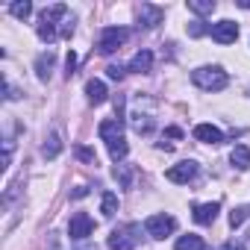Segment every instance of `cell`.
<instances>
[{
    "label": "cell",
    "instance_id": "6da1fadb",
    "mask_svg": "<svg viewBox=\"0 0 250 250\" xmlns=\"http://www.w3.org/2000/svg\"><path fill=\"white\" fill-rule=\"evenodd\" d=\"M191 83L203 91H224L229 77L221 65H203V68H194L191 71Z\"/></svg>",
    "mask_w": 250,
    "mask_h": 250
},
{
    "label": "cell",
    "instance_id": "7a4b0ae2",
    "mask_svg": "<svg viewBox=\"0 0 250 250\" xmlns=\"http://www.w3.org/2000/svg\"><path fill=\"white\" fill-rule=\"evenodd\" d=\"M153 109H156V103L150 100V97H145V94H139L136 97V106L130 109V124H133V130L139 133V136H147L150 130H153Z\"/></svg>",
    "mask_w": 250,
    "mask_h": 250
},
{
    "label": "cell",
    "instance_id": "3957f363",
    "mask_svg": "<svg viewBox=\"0 0 250 250\" xmlns=\"http://www.w3.org/2000/svg\"><path fill=\"white\" fill-rule=\"evenodd\" d=\"M68 18V6L65 3H53V6H47L44 12H42V18H39V39L42 42H56V36H59V30H56V21H65Z\"/></svg>",
    "mask_w": 250,
    "mask_h": 250
},
{
    "label": "cell",
    "instance_id": "277c9868",
    "mask_svg": "<svg viewBox=\"0 0 250 250\" xmlns=\"http://www.w3.org/2000/svg\"><path fill=\"white\" fill-rule=\"evenodd\" d=\"M139 241H142V224H124L112 229L109 250H136Z\"/></svg>",
    "mask_w": 250,
    "mask_h": 250
},
{
    "label": "cell",
    "instance_id": "5b68a950",
    "mask_svg": "<svg viewBox=\"0 0 250 250\" xmlns=\"http://www.w3.org/2000/svg\"><path fill=\"white\" fill-rule=\"evenodd\" d=\"M130 39V30H124V27H103L100 33V42H97V50L103 56H112L115 50H121V44Z\"/></svg>",
    "mask_w": 250,
    "mask_h": 250
},
{
    "label": "cell",
    "instance_id": "8992f818",
    "mask_svg": "<svg viewBox=\"0 0 250 250\" xmlns=\"http://www.w3.org/2000/svg\"><path fill=\"white\" fill-rule=\"evenodd\" d=\"M174 229H177V218H174V215H165V212L150 215V218L145 221V232H147L150 238H165V235H171Z\"/></svg>",
    "mask_w": 250,
    "mask_h": 250
},
{
    "label": "cell",
    "instance_id": "52a82bcc",
    "mask_svg": "<svg viewBox=\"0 0 250 250\" xmlns=\"http://www.w3.org/2000/svg\"><path fill=\"white\" fill-rule=\"evenodd\" d=\"M91 232H94V218L88 212H74L71 221H68V235L74 241H85Z\"/></svg>",
    "mask_w": 250,
    "mask_h": 250
},
{
    "label": "cell",
    "instance_id": "ba28073f",
    "mask_svg": "<svg viewBox=\"0 0 250 250\" xmlns=\"http://www.w3.org/2000/svg\"><path fill=\"white\" fill-rule=\"evenodd\" d=\"M194 177H197V162H194V159L177 162L174 168L165 171V180H171V183H177V186H186V183H191Z\"/></svg>",
    "mask_w": 250,
    "mask_h": 250
},
{
    "label": "cell",
    "instance_id": "9c48e42d",
    "mask_svg": "<svg viewBox=\"0 0 250 250\" xmlns=\"http://www.w3.org/2000/svg\"><path fill=\"white\" fill-rule=\"evenodd\" d=\"M136 15H139V24H145L147 30H153V27H159V24H162L165 9H162V6H156V3H142V6L136 9Z\"/></svg>",
    "mask_w": 250,
    "mask_h": 250
},
{
    "label": "cell",
    "instance_id": "30bf717a",
    "mask_svg": "<svg viewBox=\"0 0 250 250\" xmlns=\"http://www.w3.org/2000/svg\"><path fill=\"white\" fill-rule=\"evenodd\" d=\"M218 44H232L235 39H238V24L235 21H218V24H212V33H209Z\"/></svg>",
    "mask_w": 250,
    "mask_h": 250
},
{
    "label": "cell",
    "instance_id": "8fae6325",
    "mask_svg": "<svg viewBox=\"0 0 250 250\" xmlns=\"http://www.w3.org/2000/svg\"><path fill=\"white\" fill-rule=\"evenodd\" d=\"M97 136H100L103 142L121 139V136H124V121H118V118H106V121H100V127H97Z\"/></svg>",
    "mask_w": 250,
    "mask_h": 250
},
{
    "label": "cell",
    "instance_id": "7c38bea8",
    "mask_svg": "<svg viewBox=\"0 0 250 250\" xmlns=\"http://www.w3.org/2000/svg\"><path fill=\"white\" fill-rule=\"evenodd\" d=\"M218 212H221V203H197L194 206V221L197 224H203V227H209V224H215V218H218Z\"/></svg>",
    "mask_w": 250,
    "mask_h": 250
},
{
    "label": "cell",
    "instance_id": "4fadbf2b",
    "mask_svg": "<svg viewBox=\"0 0 250 250\" xmlns=\"http://www.w3.org/2000/svg\"><path fill=\"white\" fill-rule=\"evenodd\" d=\"M194 139L203 142V145H221L224 133L218 127H212V124H197V127H194Z\"/></svg>",
    "mask_w": 250,
    "mask_h": 250
},
{
    "label": "cell",
    "instance_id": "5bb4252c",
    "mask_svg": "<svg viewBox=\"0 0 250 250\" xmlns=\"http://www.w3.org/2000/svg\"><path fill=\"white\" fill-rule=\"evenodd\" d=\"M130 71H133V74H150V71H153V53H150V50H139V53L130 59Z\"/></svg>",
    "mask_w": 250,
    "mask_h": 250
},
{
    "label": "cell",
    "instance_id": "9a60e30c",
    "mask_svg": "<svg viewBox=\"0 0 250 250\" xmlns=\"http://www.w3.org/2000/svg\"><path fill=\"white\" fill-rule=\"evenodd\" d=\"M53 65H56V56H53L50 50H47V53H39V59H36V74H39V80H42V83H47V80H50Z\"/></svg>",
    "mask_w": 250,
    "mask_h": 250
},
{
    "label": "cell",
    "instance_id": "2e32d148",
    "mask_svg": "<svg viewBox=\"0 0 250 250\" xmlns=\"http://www.w3.org/2000/svg\"><path fill=\"white\" fill-rule=\"evenodd\" d=\"M85 97H88V103H103L106 100V83L103 80H88L85 83Z\"/></svg>",
    "mask_w": 250,
    "mask_h": 250
},
{
    "label": "cell",
    "instance_id": "e0dca14e",
    "mask_svg": "<svg viewBox=\"0 0 250 250\" xmlns=\"http://www.w3.org/2000/svg\"><path fill=\"white\" fill-rule=\"evenodd\" d=\"M59 153H62V139H59V133L53 130V133L44 139V145H42V156H44V159H56Z\"/></svg>",
    "mask_w": 250,
    "mask_h": 250
},
{
    "label": "cell",
    "instance_id": "ac0fdd59",
    "mask_svg": "<svg viewBox=\"0 0 250 250\" xmlns=\"http://www.w3.org/2000/svg\"><path fill=\"white\" fill-rule=\"evenodd\" d=\"M229 162H232L238 171H247V168H250V147H247V145H235L232 153H229Z\"/></svg>",
    "mask_w": 250,
    "mask_h": 250
},
{
    "label": "cell",
    "instance_id": "d6986e66",
    "mask_svg": "<svg viewBox=\"0 0 250 250\" xmlns=\"http://www.w3.org/2000/svg\"><path fill=\"white\" fill-rule=\"evenodd\" d=\"M106 147H109V156L115 159V162H124L127 159V153H130V145H127V139H112V142H106Z\"/></svg>",
    "mask_w": 250,
    "mask_h": 250
},
{
    "label": "cell",
    "instance_id": "ffe728a7",
    "mask_svg": "<svg viewBox=\"0 0 250 250\" xmlns=\"http://www.w3.org/2000/svg\"><path fill=\"white\" fill-rule=\"evenodd\" d=\"M100 212H103V218H112V215L118 212V194H115V191H103V197H100Z\"/></svg>",
    "mask_w": 250,
    "mask_h": 250
},
{
    "label": "cell",
    "instance_id": "44dd1931",
    "mask_svg": "<svg viewBox=\"0 0 250 250\" xmlns=\"http://www.w3.org/2000/svg\"><path fill=\"white\" fill-rule=\"evenodd\" d=\"M183 139V130L180 127H168L165 133H162V142H159V150H171L177 142Z\"/></svg>",
    "mask_w": 250,
    "mask_h": 250
},
{
    "label": "cell",
    "instance_id": "7402d4cb",
    "mask_svg": "<svg viewBox=\"0 0 250 250\" xmlns=\"http://www.w3.org/2000/svg\"><path fill=\"white\" fill-rule=\"evenodd\" d=\"M174 250H206V247H203V238H200V235H191V232H188V235H183V238L174 244Z\"/></svg>",
    "mask_w": 250,
    "mask_h": 250
},
{
    "label": "cell",
    "instance_id": "603a6c76",
    "mask_svg": "<svg viewBox=\"0 0 250 250\" xmlns=\"http://www.w3.org/2000/svg\"><path fill=\"white\" fill-rule=\"evenodd\" d=\"M215 0H188V9L194 12V15H212L215 12Z\"/></svg>",
    "mask_w": 250,
    "mask_h": 250
},
{
    "label": "cell",
    "instance_id": "cb8c5ba5",
    "mask_svg": "<svg viewBox=\"0 0 250 250\" xmlns=\"http://www.w3.org/2000/svg\"><path fill=\"white\" fill-rule=\"evenodd\" d=\"M112 177H115V180L121 183V188H130V186H133V171H130L127 165H121V162L115 165V171H112Z\"/></svg>",
    "mask_w": 250,
    "mask_h": 250
},
{
    "label": "cell",
    "instance_id": "d4e9b609",
    "mask_svg": "<svg viewBox=\"0 0 250 250\" xmlns=\"http://www.w3.org/2000/svg\"><path fill=\"white\" fill-rule=\"evenodd\" d=\"M9 12L15 15V18H30L33 15V3H30V0H15V3H9Z\"/></svg>",
    "mask_w": 250,
    "mask_h": 250
},
{
    "label": "cell",
    "instance_id": "484cf974",
    "mask_svg": "<svg viewBox=\"0 0 250 250\" xmlns=\"http://www.w3.org/2000/svg\"><path fill=\"white\" fill-rule=\"evenodd\" d=\"M247 218H250V206H235V209L229 212V227L235 229V227H241Z\"/></svg>",
    "mask_w": 250,
    "mask_h": 250
},
{
    "label": "cell",
    "instance_id": "4316f807",
    "mask_svg": "<svg viewBox=\"0 0 250 250\" xmlns=\"http://www.w3.org/2000/svg\"><path fill=\"white\" fill-rule=\"evenodd\" d=\"M206 33H212V27H206L203 21H191V24H188V36L200 39V36H206Z\"/></svg>",
    "mask_w": 250,
    "mask_h": 250
},
{
    "label": "cell",
    "instance_id": "83f0119b",
    "mask_svg": "<svg viewBox=\"0 0 250 250\" xmlns=\"http://www.w3.org/2000/svg\"><path fill=\"white\" fill-rule=\"evenodd\" d=\"M77 156H80L83 162H88V165H97V156H94L91 147H83V145H80V147H77Z\"/></svg>",
    "mask_w": 250,
    "mask_h": 250
},
{
    "label": "cell",
    "instance_id": "f1b7e54d",
    "mask_svg": "<svg viewBox=\"0 0 250 250\" xmlns=\"http://www.w3.org/2000/svg\"><path fill=\"white\" fill-rule=\"evenodd\" d=\"M106 77L115 80V83H121V80H124V68H121V65H109V68H106Z\"/></svg>",
    "mask_w": 250,
    "mask_h": 250
},
{
    "label": "cell",
    "instance_id": "f546056e",
    "mask_svg": "<svg viewBox=\"0 0 250 250\" xmlns=\"http://www.w3.org/2000/svg\"><path fill=\"white\" fill-rule=\"evenodd\" d=\"M65 68H68V80H71V77H74V71H77V53H74V50L68 53V59H65Z\"/></svg>",
    "mask_w": 250,
    "mask_h": 250
},
{
    "label": "cell",
    "instance_id": "4dcf8cb0",
    "mask_svg": "<svg viewBox=\"0 0 250 250\" xmlns=\"http://www.w3.org/2000/svg\"><path fill=\"white\" fill-rule=\"evenodd\" d=\"M85 194H88V188H85V186H80V188H74V191H71V197H74V200H80V197H85Z\"/></svg>",
    "mask_w": 250,
    "mask_h": 250
},
{
    "label": "cell",
    "instance_id": "1f68e13d",
    "mask_svg": "<svg viewBox=\"0 0 250 250\" xmlns=\"http://www.w3.org/2000/svg\"><path fill=\"white\" fill-rule=\"evenodd\" d=\"M224 250H244V247H241V244H235V241H227V244H224Z\"/></svg>",
    "mask_w": 250,
    "mask_h": 250
},
{
    "label": "cell",
    "instance_id": "d6a6232c",
    "mask_svg": "<svg viewBox=\"0 0 250 250\" xmlns=\"http://www.w3.org/2000/svg\"><path fill=\"white\" fill-rule=\"evenodd\" d=\"M50 250H59V244H56V235L50 232Z\"/></svg>",
    "mask_w": 250,
    "mask_h": 250
},
{
    "label": "cell",
    "instance_id": "836d02e7",
    "mask_svg": "<svg viewBox=\"0 0 250 250\" xmlns=\"http://www.w3.org/2000/svg\"><path fill=\"white\" fill-rule=\"evenodd\" d=\"M238 6L241 9H250V0H238Z\"/></svg>",
    "mask_w": 250,
    "mask_h": 250
},
{
    "label": "cell",
    "instance_id": "e575fe53",
    "mask_svg": "<svg viewBox=\"0 0 250 250\" xmlns=\"http://www.w3.org/2000/svg\"><path fill=\"white\" fill-rule=\"evenodd\" d=\"M80 250H94V247H80Z\"/></svg>",
    "mask_w": 250,
    "mask_h": 250
}]
</instances>
